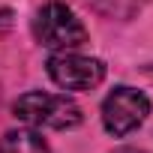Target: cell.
<instances>
[{
	"instance_id": "obj_1",
	"label": "cell",
	"mask_w": 153,
	"mask_h": 153,
	"mask_svg": "<svg viewBox=\"0 0 153 153\" xmlns=\"http://www.w3.org/2000/svg\"><path fill=\"white\" fill-rule=\"evenodd\" d=\"M15 117L27 126L36 129H75L81 123V108L63 93H45V90H30L15 99L12 105Z\"/></svg>"
},
{
	"instance_id": "obj_2",
	"label": "cell",
	"mask_w": 153,
	"mask_h": 153,
	"mask_svg": "<svg viewBox=\"0 0 153 153\" xmlns=\"http://www.w3.org/2000/svg\"><path fill=\"white\" fill-rule=\"evenodd\" d=\"M33 33L45 48H57V51H69V48H78L87 42V27L60 0H51L36 12Z\"/></svg>"
},
{
	"instance_id": "obj_3",
	"label": "cell",
	"mask_w": 153,
	"mask_h": 153,
	"mask_svg": "<svg viewBox=\"0 0 153 153\" xmlns=\"http://www.w3.org/2000/svg\"><path fill=\"white\" fill-rule=\"evenodd\" d=\"M150 114V99L135 90V87H114L105 102H102V126L114 135V138H123L129 132H135Z\"/></svg>"
},
{
	"instance_id": "obj_4",
	"label": "cell",
	"mask_w": 153,
	"mask_h": 153,
	"mask_svg": "<svg viewBox=\"0 0 153 153\" xmlns=\"http://www.w3.org/2000/svg\"><path fill=\"white\" fill-rule=\"evenodd\" d=\"M48 78L63 90H93L105 78V63L75 51H57L45 63Z\"/></svg>"
},
{
	"instance_id": "obj_5",
	"label": "cell",
	"mask_w": 153,
	"mask_h": 153,
	"mask_svg": "<svg viewBox=\"0 0 153 153\" xmlns=\"http://www.w3.org/2000/svg\"><path fill=\"white\" fill-rule=\"evenodd\" d=\"M0 153H51L45 138L33 129H12L0 138Z\"/></svg>"
},
{
	"instance_id": "obj_6",
	"label": "cell",
	"mask_w": 153,
	"mask_h": 153,
	"mask_svg": "<svg viewBox=\"0 0 153 153\" xmlns=\"http://www.w3.org/2000/svg\"><path fill=\"white\" fill-rule=\"evenodd\" d=\"M87 3L105 18H132L144 9L147 0H87Z\"/></svg>"
},
{
	"instance_id": "obj_7",
	"label": "cell",
	"mask_w": 153,
	"mask_h": 153,
	"mask_svg": "<svg viewBox=\"0 0 153 153\" xmlns=\"http://www.w3.org/2000/svg\"><path fill=\"white\" fill-rule=\"evenodd\" d=\"M114 153H144V150H138V147H120V150H114Z\"/></svg>"
}]
</instances>
